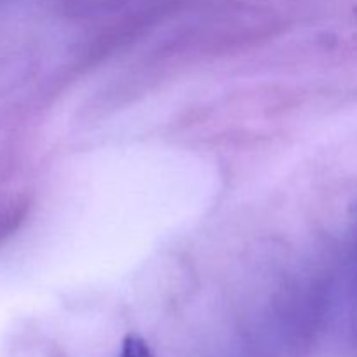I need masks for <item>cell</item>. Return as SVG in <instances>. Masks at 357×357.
Returning <instances> with one entry per match:
<instances>
[{
	"label": "cell",
	"instance_id": "1",
	"mask_svg": "<svg viewBox=\"0 0 357 357\" xmlns=\"http://www.w3.org/2000/svg\"><path fill=\"white\" fill-rule=\"evenodd\" d=\"M122 357H153L150 352L149 345L142 340L139 337H128L122 345Z\"/></svg>",
	"mask_w": 357,
	"mask_h": 357
}]
</instances>
